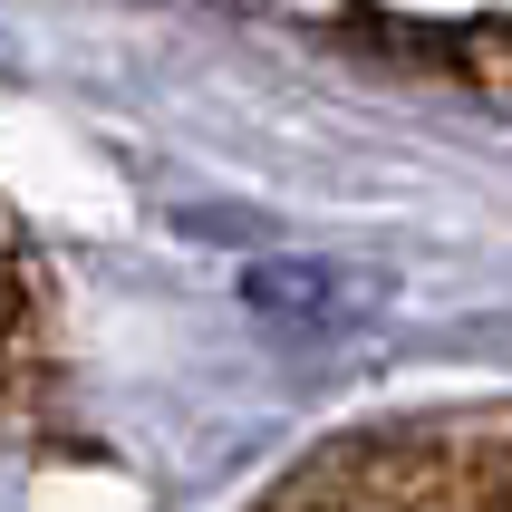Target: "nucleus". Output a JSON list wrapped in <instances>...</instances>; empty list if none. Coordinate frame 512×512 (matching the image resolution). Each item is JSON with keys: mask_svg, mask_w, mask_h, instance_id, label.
Returning a JSON list of instances; mask_svg holds the SVG:
<instances>
[{"mask_svg": "<svg viewBox=\"0 0 512 512\" xmlns=\"http://www.w3.org/2000/svg\"><path fill=\"white\" fill-rule=\"evenodd\" d=\"M0 329H10V281H0Z\"/></svg>", "mask_w": 512, "mask_h": 512, "instance_id": "1", "label": "nucleus"}]
</instances>
